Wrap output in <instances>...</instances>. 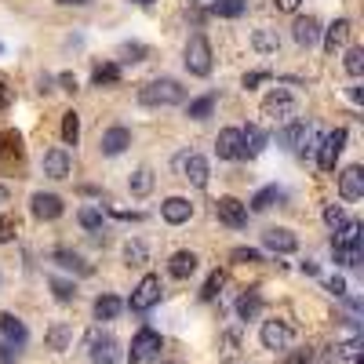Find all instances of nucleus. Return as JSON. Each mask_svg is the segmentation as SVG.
<instances>
[{"instance_id":"bf43d9fd","label":"nucleus","mask_w":364,"mask_h":364,"mask_svg":"<svg viewBox=\"0 0 364 364\" xmlns=\"http://www.w3.org/2000/svg\"><path fill=\"white\" fill-rule=\"evenodd\" d=\"M8 200H11V189H8L4 182H0V208H4V204H8Z\"/></svg>"},{"instance_id":"f3484780","label":"nucleus","mask_w":364,"mask_h":364,"mask_svg":"<svg viewBox=\"0 0 364 364\" xmlns=\"http://www.w3.org/2000/svg\"><path fill=\"white\" fill-rule=\"evenodd\" d=\"M0 335H4L8 346H15V350H22V346L29 342V328L15 317V313H0Z\"/></svg>"},{"instance_id":"393cba45","label":"nucleus","mask_w":364,"mask_h":364,"mask_svg":"<svg viewBox=\"0 0 364 364\" xmlns=\"http://www.w3.org/2000/svg\"><path fill=\"white\" fill-rule=\"evenodd\" d=\"M244 350V335H241V328H226L223 335H219V357L223 361H237Z\"/></svg>"},{"instance_id":"ddd939ff","label":"nucleus","mask_w":364,"mask_h":364,"mask_svg":"<svg viewBox=\"0 0 364 364\" xmlns=\"http://www.w3.org/2000/svg\"><path fill=\"white\" fill-rule=\"evenodd\" d=\"M262 248L274 255H292V251H299V237L288 226H270L262 233Z\"/></svg>"},{"instance_id":"4468645a","label":"nucleus","mask_w":364,"mask_h":364,"mask_svg":"<svg viewBox=\"0 0 364 364\" xmlns=\"http://www.w3.org/2000/svg\"><path fill=\"white\" fill-rule=\"evenodd\" d=\"M29 212H33V219H40V223H55V219L66 212V204H62L58 193H33L29 197Z\"/></svg>"},{"instance_id":"13d9d810","label":"nucleus","mask_w":364,"mask_h":364,"mask_svg":"<svg viewBox=\"0 0 364 364\" xmlns=\"http://www.w3.org/2000/svg\"><path fill=\"white\" fill-rule=\"evenodd\" d=\"M58 4H62V8H88L91 0H58Z\"/></svg>"},{"instance_id":"a211bd4d","label":"nucleus","mask_w":364,"mask_h":364,"mask_svg":"<svg viewBox=\"0 0 364 364\" xmlns=\"http://www.w3.org/2000/svg\"><path fill=\"white\" fill-rule=\"evenodd\" d=\"M350 33H354L350 19H335V22H331L328 29H321V37H324V52H328V55L342 52V47H346V40H350Z\"/></svg>"},{"instance_id":"5701e85b","label":"nucleus","mask_w":364,"mask_h":364,"mask_svg":"<svg viewBox=\"0 0 364 364\" xmlns=\"http://www.w3.org/2000/svg\"><path fill=\"white\" fill-rule=\"evenodd\" d=\"M70 168H73V161H70L66 150H47L44 153V175L47 179H70Z\"/></svg>"},{"instance_id":"a18cd8bd","label":"nucleus","mask_w":364,"mask_h":364,"mask_svg":"<svg viewBox=\"0 0 364 364\" xmlns=\"http://www.w3.org/2000/svg\"><path fill=\"white\" fill-rule=\"evenodd\" d=\"M313 361V346H299V350H288L280 364H310Z\"/></svg>"},{"instance_id":"3c124183","label":"nucleus","mask_w":364,"mask_h":364,"mask_svg":"<svg viewBox=\"0 0 364 364\" xmlns=\"http://www.w3.org/2000/svg\"><path fill=\"white\" fill-rule=\"evenodd\" d=\"M58 88L70 91V95H77V88H81V84H77V73H58Z\"/></svg>"},{"instance_id":"a878e982","label":"nucleus","mask_w":364,"mask_h":364,"mask_svg":"<svg viewBox=\"0 0 364 364\" xmlns=\"http://www.w3.org/2000/svg\"><path fill=\"white\" fill-rule=\"evenodd\" d=\"M262 313V295H259V288H248L241 299H237V317L241 321H255Z\"/></svg>"},{"instance_id":"4d7b16f0","label":"nucleus","mask_w":364,"mask_h":364,"mask_svg":"<svg viewBox=\"0 0 364 364\" xmlns=\"http://www.w3.org/2000/svg\"><path fill=\"white\" fill-rule=\"evenodd\" d=\"M8 102H11V88L0 81V109H8Z\"/></svg>"},{"instance_id":"473e14b6","label":"nucleus","mask_w":364,"mask_h":364,"mask_svg":"<svg viewBox=\"0 0 364 364\" xmlns=\"http://www.w3.org/2000/svg\"><path fill=\"white\" fill-rule=\"evenodd\" d=\"M212 109H215V95H200V99H193L186 106V117L189 120H208Z\"/></svg>"},{"instance_id":"09e8293b","label":"nucleus","mask_w":364,"mask_h":364,"mask_svg":"<svg viewBox=\"0 0 364 364\" xmlns=\"http://www.w3.org/2000/svg\"><path fill=\"white\" fill-rule=\"evenodd\" d=\"M15 233H19V223L15 219H0V244H11Z\"/></svg>"},{"instance_id":"ea45409f","label":"nucleus","mask_w":364,"mask_h":364,"mask_svg":"<svg viewBox=\"0 0 364 364\" xmlns=\"http://www.w3.org/2000/svg\"><path fill=\"white\" fill-rule=\"evenodd\" d=\"M361 223H357V219H346V226L335 233V241H331V244H361Z\"/></svg>"},{"instance_id":"cd10ccee","label":"nucleus","mask_w":364,"mask_h":364,"mask_svg":"<svg viewBox=\"0 0 364 364\" xmlns=\"http://www.w3.org/2000/svg\"><path fill=\"white\" fill-rule=\"evenodd\" d=\"M95 321H117L120 317V310H124V303H120V299L117 295H99V299H95Z\"/></svg>"},{"instance_id":"412c9836","label":"nucleus","mask_w":364,"mask_h":364,"mask_svg":"<svg viewBox=\"0 0 364 364\" xmlns=\"http://www.w3.org/2000/svg\"><path fill=\"white\" fill-rule=\"evenodd\" d=\"M197 266H200L197 251L182 248V251H175V255L168 259V274L175 277V280H186V277H193V274H197Z\"/></svg>"},{"instance_id":"6e6d98bb","label":"nucleus","mask_w":364,"mask_h":364,"mask_svg":"<svg viewBox=\"0 0 364 364\" xmlns=\"http://www.w3.org/2000/svg\"><path fill=\"white\" fill-rule=\"evenodd\" d=\"M274 4H277V11H299V4H303V0H274Z\"/></svg>"},{"instance_id":"9d476101","label":"nucleus","mask_w":364,"mask_h":364,"mask_svg":"<svg viewBox=\"0 0 364 364\" xmlns=\"http://www.w3.org/2000/svg\"><path fill=\"white\" fill-rule=\"evenodd\" d=\"M161 292H164V288H161V277H157V274H146V277L139 280V288L132 292V303H128V306H132L135 313H150L157 303H161Z\"/></svg>"},{"instance_id":"f8f14e48","label":"nucleus","mask_w":364,"mask_h":364,"mask_svg":"<svg viewBox=\"0 0 364 364\" xmlns=\"http://www.w3.org/2000/svg\"><path fill=\"white\" fill-rule=\"evenodd\" d=\"M215 157H219V161H244V135H241V128H223V132H219Z\"/></svg>"},{"instance_id":"680f3d73","label":"nucleus","mask_w":364,"mask_h":364,"mask_svg":"<svg viewBox=\"0 0 364 364\" xmlns=\"http://www.w3.org/2000/svg\"><path fill=\"white\" fill-rule=\"evenodd\" d=\"M132 4H139V8H150V4H153V0H132Z\"/></svg>"},{"instance_id":"7c9ffc66","label":"nucleus","mask_w":364,"mask_h":364,"mask_svg":"<svg viewBox=\"0 0 364 364\" xmlns=\"http://www.w3.org/2000/svg\"><path fill=\"white\" fill-rule=\"evenodd\" d=\"M208 11L215 15V19H241V15L248 11V0H215Z\"/></svg>"},{"instance_id":"72a5a7b5","label":"nucleus","mask_w":364,"mask_h":364,"mask_svg":"<svg viewBox=\"0 0 364 364\" xmlns=\"http://www.w3.org/2000/svg\"><path fill=\"white\" fill-rule=\"evenodd\" d=\"M280 200V186H262L255 197H251V212H270Z\"/></svg>"},{"instance_id":"e433bc0d","label":"nucleus","mask_w":364,"mask_h":364,"mask_svg":"<svg viewBox=\"0 0 364 364\" xmlns=\"http://www.w3.org/2000/svg\"><path fill=\"white\" fill-rule=\"evenodd\" d=\"M150 262V248L142 241H128L124 244V266H146Z\"/></svg>"},{"instance_id":"39448f33","label":"nucleus","mask_w":364,"mask_h":364,"mask_svg":"<svg viewBox=\"0 0 364 364\" xmlns=\"http://www.w3.org/2000/svg\"><path fill=\"white\" fill-rule=\"evenodd\" d=\"M175 168H179V175L186 182H193L197 189H204L208 179H212V164H208V157H200V153H179Z\"/></svg>"},{"instance_id":"1a4fd4ad","label":"nucleus","mask_w":364,"mask_h":364,"mask_svg":"<svg viewBox=\"0 0 364 364\" xmlns=\"http://www.w3.org/2000/svg\"><path fill=\"white\" fill-rule=\"evenodd\" d=\"M161 346H164V339H161V331H153V328H142L139 335L132 339V350H128V361L132 364H150L157 354H161Z\"/></svg>"},{"instance_id":"b1692460","label":"nucleus","mask_w":364,"mask_h":364,"mask_svg":"<svg viewBox=\"0 0 364 364\" xmlns=\"http://www.w3.org/2000/svg\"><path fill=\"white\" fill-rule=\"evenodd\" d=\"M52 262L55 266H62V270H70V274H81V277H91V266L77 255V251H70V248H55L52 251Z\"/></svg>"},{"instance_id":"8fccbe9b","label":"nucleus","mask_w":364,"mask_h":364,"mask_svg":"<svg viewBox=\"0 0 364 364\" xmlns=\"http://www.w3.org/2000/svg\"><path fill=\"white\" fill-rule=\"evenodd\" d=\"M324 288H328L331 295H335V299H346V280H342L339 274H331V277L324 280Z\"/></svg>"},{"instance_id":"f704fd0d","label":"nucleus","mask_w":364,"mask_h":364,"mask_svg":"<svg viewBox=\"0 0 364 364\" xmlns=\"http://www.w3.org/2000/svg\"><path fill=\"white\" fill-rule=\"evenodd\" d=\"M62 142H66V146H77V142H81V117L73 113H62Z\"/></svg>"},{"instance_id":"dca6fc26","label":"nucleus","mask_w":364,"mask_h":364,"mask_svg":"<svg viewBox=\"0 0 364 364\" xmlns=\"http://www.w3.org/2000/svg\"><path fill=\"white\" fill-rule=\"evenodd\" d=\"M99 146H102V153H106V157H120L124 150L132 146V132L124 128V124H113V128H106V132H102Z\"/></svg>"},{"instance_id":"603ef678","label":"nucleus","mask_w":364,"mask_h":364,"mask_svg":"<svg viewBox=\"0 0 364 364\" xmlns=\"http://www.w3.org/2000/svg\"><path fill=\"white\" fill-rule=\"evenodd\" d=\"M109 215H113V219H120V223H142V212H120V208H113Z\"/></svg>"},{"instance_id":"c03bdc74","label":"nucleus","mask_w":364,"mask_h":364,"mask_svg":"<svg viewBox=\"0 0 364 364\" xmlns=\"http://www.w3.org/2000/svg\"><path fill=\"white\" fill-rule=\"evenodd\" d=\"M230 262H237V266H255V262H262V251L259 248H233L230 251Z\"/></svg>"},{"instance_id":"4c0bfd02","label":"nucleus","mask_w":364,"mask_h":364,"mask_svg":"<svg viewBox=\"0 0 364 364\" xmlns=\"http://www.w3.org/2000/svg\"><path fill=\"white\" fill-rule=\"evenodd\" d=\"M251 47H255L259 55H274L277 52V37L270 33V29H255V33H251Z\"/></svg>"},{"instance_id":"052dcab7","label":"nucleus","mask_w":364,"mask_h":364,"mask_svg":"<svg viewBox=\"0 0 364 364\" xmlns=\"http://www.w3.org/2000/svg\"><path fill=\"white\" fill-rule=\"evenodd\" d=\"M11 139H15V135H0V153H4V150H11V146H8Z\"/></svg>"},{"instance_id":"a19ab883","label":"nucleus","mask_w":364,"mask_h":364,"mask_svg":"<svg viewBox=\"0 0 364 364\" xmlns=\"http://www.w3.org/2000/svg\"><path fill=\"white\" fill-rule=\"evenodd\" d=\"M342 66H346V73H350V77H361L364 73V47H346Z\"/></svg>"},{"instance_id":"f03ea898","label":"nucleus","mask_w":364,"mask_h":364,"mask_svg":"<svg viewBox=\"0 0 364 364\" xmlns=\"http://www.w3.org/2000/svg\"><path fill=\"white\" fill-rule=\"evenodd\" d=\"M182 62L193 77H212V66H215V55H212V44L204 33H193L186 40V52H182Z\"/></svg>"},{"instance_id":"864d4df0","label":"nucleus","mask_w":364,"mask_h":364,"mask_svg":"<svg viewBox=\"0 0 364 364\" xmlns=\"http://www.w3.org/2000/svg\"><path fill=\"white\" fill-rule=\"evenodd\" d=\"M0 364H19L15 361V346H8L4 339H0Z\"/></svg>"},{"instance_id":"c85d7f7f","label":"nucleus","mask_w":364,"mask_h":364,"mask_svg":"<svg viewBox=\"0 0 364 364\" xmlns=\"http://www.w3.org/2000/svg\"><path fill=\"white\" fill-rule=\"evenodd\" d=\"M128 193L139 197V200L153 193V171H150V168H135V171H132V179H128Z\"/></svg>"},{"instance_id":"423d86ee","label":"nucleus","mask_w":364,"mask_h":364,"mask_svg":"<svg viewBox=\"0 0 364 364\" xmlns=\"http://www.w3.org/2000/svg\"><path fill=\"white\" fill-rule=\"evenodd\" d=\"M259 339H262L266 350H274V354H277V350H292V346H295V328H292L288 321L274 317V321H262Z\"/></svg>"},{"instance_id":"e2e57ef3","label":"nucleus","mask_w":364,"mask_h":364,"mask_svg":"<svg viewBox=\"0 0 364 364\" xmlns=\"http://www.w3.org/2000/svg\"><path fill=\"white\" fill-rule=\"evenodd\" d=\"M0 52H4V44H0Z\"/></svg>"},{"instance_id":"58836bf2","label":"nucleus","mask_w":364,"mask_h":364,"mask_svg":"<svg viewBox=\"0 0 364 364\" xmlns=\"http://www.w3.org/2000/svg\"><path fill=\"white\" fill-rule=\"evenodd\" d=\"M223 284H226V274L223 270H212L208 280H204V288H200V299H204V303H212V299L223 292Z\"/></svg>"},{"instance_id":"49530a36","label":"nucleus","mask_w":364,"mask_h":364,"mask_svg":"<svg viewBox=\"0 0 364 364\" xmlns=\"http://www.w3.org/2000/svg\"><path fill=\"white\" fill-rule=\"evenodd\" d=\"M266 81H274V73H270V70H251V73H244V81H241V84L251 91V88H259V84H266Z\"/></svg>"},{"instance_id":"79ce46f5","label":"nucleus","mask_w":364,"mask_h":364,"mask_svg":"<svg viewBox=\"0 0 364 364\" xmlns=\"http://www.w3.org/2000/svg\"><path fill=\"white\" fill-rule=\"evenodd\" d=\"M324 226L331 233H339L346 226V208H342V204H328V208H324Z\"/></svg>"},{"instance_id":"2eb2a0df","label":"nucleus","mask_w":364,"mask_h":364,"mask_svg":"<svg viewBox=\"0 0 364 364\" xmlns=\"http://www.w3.org/2000/svg\"><path fill=\"white\" fill-rule=\"evenodd\" d=\"M339 197L342 200H361L364 197V168L361 164H350L339 175Z\"/></svg>"},{"instance_id":"c9c22d12","label":"nucleus","mask_w":364,"mask_h":364,"mask_svg":"<svg viewBox=\"0 0 364 364\" xmlns=\"http://www.w3.org/2000/svg\"><path fill=\"white\" fill-rule=\"evenodd\" d=\"M77 223H81L88 233H95V230H102L106 215H102V208H95V204H88V208H81V212H77Z\"/></svg>"},{"instance_id":"de8ad7c7","label":"nucleus","mask_w":364,"mask_h":364,"mask_svg":"<svg viewBox=\"0 0 364 364\" xmlns=\"http://www.w3.org/2000/svg\"><path fill=\"white\" fill-rule=\"evenodd\" d=\"M120 55L128 58V62H142V55H150V47H146V44H124Z\"/></svg>"},{"instance_id":"4be33fe9","label":"nucleus","mask_w":364,"mask_h":364,"mask_svg":"<svg viewBox=\"0 0 364 364\" xmlns=\"http://www.w3.org/2000/svg\"><path fill=\"white\" fill-rule=\"evenodd\" d=\"M44 342H47V350H55V354H66V350H73V324H66V321H55L52 328H47Z\"/></svg>"},{"instance_id":"0eeeda50","label":"nucleus","mask_w":364,"mask_h":364,"mask_svg":"<svg viewBox=\"0 0 364 364\" xmlns=\"http://www.w3.org/2000/svg\"><path fill=\"white\" fill-rule=\"evenodd\" d=\"M277 142L284 150H292V153H306V150H313V128L306 120H288L277 132Z\"/></svg>"},{"instance_id":"bb28decb","label":"nucleus","mask_w":364,"mask_h":364,"mask_svg":"<svg viewBox=\"0 0 364 364\" xmlns=\"http://www.w3.org/2000/svg\"><path fill=\"white\" fill-rule=\"evenodd\" d=\"M244 135V157H259L266 146H270V135H266L259 124H248V128H241Z\"/></svg>"},{"instance_id":"f257e3e1","label":"nucleus","mask_w":364,"mask_h":364,"mask_svg":"<svg viewBox=\"0 0 364 364\" xmlns=\"http://www.w3.org/2000/svg\"><path fill=\"white\" fill-rule=\"evenodd\" d=\"M139 102L150 109H168V106H182L186 102V88L175 77H157V81L139 88Z\"/></svg>"},{"instance_id":"aec40b11","label":"nucleus","mask_w":364,"mask_h":364,"mask_svg":"<svg viewBox=\"0 0 364 364\" xmlns=\"http://www.w3.org/2000/svg\"><path fill=\"white\" fill-rule=\"evenodd\" d=\"M161 219H164L168 226H182V223L193 219V204H189L186 197H168L161 204Z\"/></svg>"},{"instance_id":"37998d69","label":"nucleus","mask_w":364,"mask_h":364,"mask_svg":"<svg viewBox=\"0 0 364 364\" xmlns=\"http://www.w3.org/2000/svg\"><path fill=\"white\" fill-rule=\"evenodd\" d=\"M47 284H52V292H55V299H58V303H73V299H77V284H73V280L52 277Z\"/></svg>"},{"instance_id":"7ed1b4c3","label":"nucleus","mask_w":364,"mask_h":364,"mask_svg":"<svg viewBox=\"0 0 364 364\" xmlns=\"http://www.w3.org/2000/svg\"><path fill=\"white\" fill-rule=\"evenodd\" d=\"M262 117H270V120H277V124L295 120V117H299V99H295V91L274 88V91L262 99Z\"/></svg>"},{"instance_id":"6e6552de","label":"nucleus","mask_w":364,"mask_h":364,"mask_svg":"<svg viewBox=\"0 0 364 364\" xmlns=\"http://www.w3.org/2000/svg\"><path fill=\"white\" fill-rule=\"evenodd\" d=\"M346 139H350V132H346V128H335V132H328L321 139V146H317V168L321 171H335V161L346 150Z\"/></svg>"},{"instance_id":"c756f323","label":"nucleus","mask_w":364,"mask_h":364,"mask_svg":"<svg viewBox=\"0 0 364 364\" xmlns=\"http://www.w3.org/2000/svg\"><path fill=\"white\" fill-rule=\"evenodd\" d=\"M117 81H120V66H117V62H99L95 73H91V84L95 88H113Z\"/></svg>"},{"instance_id":"5fc2aeb1","label":"nucleus","mask_w":364,"mask_h":364,"mask_svg":"<svg viewBox=\"0 0 364 364\" xmlns=\"http://www.w3.org/2000/svg\"><path fill=\"white\" fill-rule=\"evenodd\" d=\"M299 270H303L306 277H317L321 274V262L317 259H306V262H299Z\"/></svg>"},{"instance_id":"9b49d317","label":"nucleus","mask_w":364,"mask_h":364,"mask_svg":"<svg viewBox=\"0 0 364 364\" xmlns=\"http://www.w3.org/2000/svg\"><path fill=\"white\" fill-rule=\"evenodd\" d=\"M215 215H219V223L230 226V230H244L248 226V204H241L237 197H219L215 200Z\"/></svg>"},{"instance_id":"6ab92c4d","label":"nucleus","mask_w":364,"mask_h":364,"mask_svg":"<svg viewBox=\"0 0 364 364\" xmlns=\"http://www.w3.org/2000/svg\"><path fill=\"white\" fill-rule=\"evenodd\" d=\"M292 40L299 47H313V44L321 40V22L313 19V15H299L295 26H292Z\"/></svg>"},{"instance_id":"20e7f679","label":"nucleus","mask_w":364,"mask_h":364,"mask_svg":"<svg viewBox=\"0 0 364 364\" xmlns=\"http://www.w3.org/2000/svg\"><path fill=\"white\" fill-rule=\"evenodd\" d=\"M84 350H88L91 364H117L120 361V342L102 328H91L84 335Z\"/></svg>"},{"instance_id":"2f4dec72","label":"nucleus","mask_w":364,"mask_h":364,"mask_svg":"<svg viewBox=\"0 0 364 364\" xmlns=\"http://www.w3.org/2000/svg\"><path fill=\"white\" fill-rule=\"evenodd\" d=\"M361 244H331V259H335L339 266H357L361 262Z\"/></svg>"}]
</instances>
